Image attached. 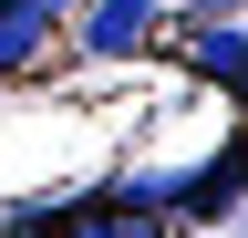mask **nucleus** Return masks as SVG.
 I'll list each match as a JSON object with an SVG mask.
<instances>
[{
    "mask_svg": "<svg viewBox=\"0 0 248 238\" xmlns=\"http://www.w3.org/2000/svg\"><path fill=\"white\" fill-rule=\"evenodd\" d=\"M73 32H83L93 63H135V52L166 32V0H83V11H73Z\"/></svg>",
    "mask_w": 248,
    "mask_h": 238,
    "instance_id": "nucleus-1",
    "label": "nucleus"
},
{
    "mask_svg": "<svg viewBox=\"0 0 248 238\" xmlns=\"http://www.w3.org/2000/svg\"><path fill=\"white\" fill-rule=\"evenodd\" d=\"M228 11H238V0H217V11H197V21L176 32V52H186V73H197V83H228L238 52H248V21H228Z\"/></svg>",
    "mask_w": 248,
    "mask_h": 238,
    "instance_id": "nucleus-2",
    "label": "nucleus"
},
{
    "mask_svg": "<svg viewBox=\"0 0 248 238\" xmlns=\"http://www.w3.org/2000/svg\"><path fill=\"white\" fill-rule=\"evenodd\" d=\"M248 197V145H217L207 166H186V218H228Z\"/></svg>",
    "mask_w": 248,
    "mask_h": 238,
    "instance_id": "nucleus-3",
    "label": "nucleus"
},
{
    "mask_svg": "<svg viewBox=\"0 0 248 238\" xmlns=\"http://www.w3.org/2000/svg\"><path fill=\"white\" fill-rule=\"evenodd\" d=\"M42 52H52V21L31 11V0H0V83H11V73H31Z\"/></svg>",
    "mask_w": 248,
    "mask_h": 238,
    "instance_id": "nucleus-4",
    "label": "nucleus"
},
{
    "mask_svg": "<svg viewBox=\"0 0 248 238\" xmlns=\"http://www.w3.org/2000/svg\"><path fill=\"white\" fill-rule=\"evenodd\" d=\"M0 238H52V207H21V218H0Z\"/></svg>",
    "mask_w": 248,
    "mask_h": 238,
    "instance_id": "nucleus-5",
    "label": "nucleus"
},
{
    "mask_svg": "<svg viewBox=\"0 0 248 238\" xmlns=\"http://www.w3.org/2000/svg\"><path fill=\"white\" fill-rule=\"evenodd\" d=\"M31 11H42V21H52V32H62V21H73V11H83V0H31Z\"/></svg>",
    "mask_w": 248,
    "mask_h": 238,
    "instance_id": "nucleus-6",
    "label": "nucleus"
},
{
    "mask_svg": "<svg viewBox=\"0 0 248 238\" xmlns=\"http://www.w3.org/2000/svg\"><path fill=\"white\" fill-rule=\"evenodd\" d=\"M228 94H238V104H248V52H238V73H228Z\"/></svg>",
    "mask_w": 248,
    "mask_h": 238,
    "instance_id": "nucleus-7",
    "label": "nucleus"
}]
</instances>
